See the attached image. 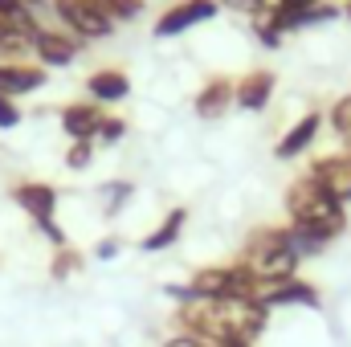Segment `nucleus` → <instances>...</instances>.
<instances>
[{
    "label": "nucleus",
    "mask_w": 351,
    "mask_h": 347,
    "mask_svg": "<svg viewBox=\"0 0 351 347\" xmlns=\"http://www.w3.org/2000/svg\"><path fill=\"white\" fill-rule=\"evenodd\" d=\"M298 250L290 246V233L286 229H262L250 237L245 254H241V265L254 270L258 282H290L298 274Z\"/></svg>",
    "instance_id": "obj_1"
},
{
    "label": "nucleus",
    "mask_w": 351,
    "mask_h": 347,
    "mask_svg": "<svg viewBox=\"0 0 351 347\" xmlns=\"http://www.w3.org/2000/svg\"><path fill=\"white\" fill-rule=\"evenodd\" d=\"M49 8L58 12V21H62V25L70 29V37H78V41H102V37L114 33V25H110L106 16H98L86 0H49Z\"/></svg>",
    "instance_id": "obj_2"
},
{
    "label": "nucleus",
    "mask_w": 351,
    "mask_h": 347,
    "mask_svg": "<svg viewBox=\"0 0 351 347\" xmlns=\"http://www.w3.org/2000/svg\"><path fill=\"white\" fill-rule=\"evenodd\" d=\"M311 180L339 204H351V152H339V156H323L311 164Z\"/></svg>",
    "instance_id": "obj_3"
},
{
    "label": "nucleus",
    "mask_w": 351,
    "mask_h": 347,
    "mask_svg": "<svg viewBox=\"0 0 351 347\" xmlns=\"http://www.w3.org/2000/svg\"><path fill=\"white\" fill-rule=\"evenodd\" d=\"M217 12H221L217 0H180V4H172V8L156 21V37H180L184 29L200 25V21H213Z\"/></svg>",
    "instance_id": "obj_4"
},
{
    "label": "nucleus",
    "mask_w": 351,
    "mask_h": 347,
    "mask_svg": "<svg viewBox=\"0 0 351 347\" xmlns=\"http://www.w3.org/2000/svg\"><path fill=\"white\" fill-rule=\"evenodd\" d=\"M78 49H82V41L70 37L66 29H41L37 41H33V53L41 58V70H62V66H70V62L78 58Z\"/></svg>",
    "instance_id": "obj_5"
},
{
    "label": "nucleus",
    "mask_w": 351,
    "mask_h": 347,
    "mask_svg": "<svg viewBox=\"0 0 351 347\" xmlns=\"http://www.w3.org/2000/svg\"><path fill=\"white\" fill-rule=\"evenodd\" d=\"M12 200L41 225V221H53V213H58V188H49V184H37V180H29V184H16L12 188Z\"/></svg>",
    "instance_id": "obj_6"
},
{
    "label": "nucleus",
    "mask_w": 351,
    "mask_h": 347,
    "mask_svg": "<svg viewBox=\"0 0 351 347\" xmlns=\"http://www.w3.org/2000/svg\"><path fill=\"white\" fill-rule=\"evenodd\" d=\"M45 86V70L29 66V62H0V94L4 98H21Z\"/></svg>",
    "instance_id": "obj_7"
},
{
    "label": "nucleus",
    "mask_w": 351,
    "mask_h": 347,
    "mask_svg": "<svg viewBox=\"0 0 351 347\" xmlns=\"http://www.w3.org/2000/svg\"><path fill=\"white\" fill-rule=\"evenodd\" d=\"M319 131H323V115L319 110H311V115H302L282 139H278V147H274V156L278 160H294V156H302L315 139H319Z\"/></svg>",
    "instance_id": "obj_8"
},
{
    "label": "nucleus",
    "mask_w": 351,
    "mask_h": 347,
    "mask_svg": "<svg viewBox=\"0 0 351 347\" xmlns=\"http://www.w3.org/2000/svg\"><path fill=\"white\" fill-rule=\"evenodd\" d=\"M102 110H98V102H70L66 110H62V131L78 143V139H98V127H102Z\"/></svg>",
    "instance_id": "obj_9"
},
{
    "label": "nucleus",
    "mask_w": 351,
    "mask_h": 347,
    "mask_svg": "<svg viewBox=\"0 0 351 347\" xmlns=\"http://www.w3.org/2000/svg\"><path fill=\"white\" fill-rule=\"evenodd\" d=\"M233 98H237L241 110H265L269 98H274V74H269V70L245 74L241 82H233Z\"/></svg>",
    "instance_id": "obj_10"
},
{
    "label": "nucleus",
    "mask_w": 351,
    "mask_h": 347,
    "mask_svg": "<svg viewBox=\"0 0 351 347\" xmlns=\"http://www.w3.org/2000/svg\"><path fill=\"white\" fill-rule=\"evenodd\" d=\"M196 115L200 119H221L229 106H237V98H233V82L229 78H213V82H204V90L196 94Z\"/></svg>",
    "instance_id": "obj_11"
},
{
    "label": "nucleus",
    "mask_w": 351,
    "mask_h": 347,
    "mask_svg": "<svg viewBox=\"0 0 351 347\" xmlns=\"http://www.w3.org/2000/svg\"><path fill=\"white\" fill-rule=\"evenodd\" d=\"M86 90H90V102H123L131 94V78L123 70H98L86 78Z\"/></svg>",
    "instance_id": "obj_12"
},
{
    "label": "nucleus",
    "mask_w": 351,
    "mask_h": 347,
    "mask_svg": "<svg viewBox=\"0 0 351 347\" xmlns=\"http://www.w3.org/2000/svg\"><path fill=\"white\" fill-rule=\"evenodd\" d=\"M184 221H188V208H172V213L164 217V225H160V229H152V233H147V237H143L139 246H143L147 254H156V250H168L176 237H180Z\"/></svg>",
    "instance_id": "obj_13"
},
{
    "label": "nucleus",
    "mask_w": 351,
    "mask_h": 347,
    "mask_svg": "<svg viewBox=\"0 0 351 347\" xmlns=\"http://www.w3.org/2000/svg\"><path fill=\"white\" fill-rule=\"evenodd\" d=\"M86 4L94 8V12H98V16H106L110 25L143 16V0H86Z\"/></svg>",
    "instance_id": "obj_14"
},
{
    "label": "nucleus",
    "mask_w": 351,
    "mask_h": 347,
    "mask_svg": "<svg viewBox=\"0 0 351 347\" xmlns=\"http://www.w3.org/2000/svg\"><path fill=\"white\" fill-rule=\"evenodd\" d=\"M0 21L16 25V29H25V33H41L37 12H29V8H25V0H0Z\"/></svg>",
    "instance_id": "obj_15"
},
{
    "label": "nucleus",
    "mask_w": 351,
    "mask_h": 347,
    "mask_svg": "<svg viewBox=\"0 0 351 347\" xmlns=\"http://www.w3.org/2000/svg\"><path fill=\"white\" fill-rule=\"evenodd\" d=\"M90 160H94V139H78V143H70V152H66V168H70V172L90 168Z\"/></svg>",
    "instance_id": "obj_16"
},
{
    "label": "nucleus",
    "mask_w": 351,
    "mask_h": 347,
    "mask_svg": "<svg viewBox=\"0 0 351 347\" xmlns=\"http://www.w3.org/2000/svg\"><path fill=\"white\" fill-rule=\"evenodd\" d=\"M127 200H131V184H127V180H114V184H106V208H102V213L114 217Z\"/></svg>",
    "instance_id": "obj_17"
},
{
    "label": "nucleus",
    "mask_w": 351,
    "mask_h": 347,
    "mask_svg": "<svg viewBox=\"0 0 351 347\" xmlns=\"http://www.w3.org/2000/svg\"><path fill=\"white\" fill-rule=\"evenodd\" d=\"M254 33H258V41H262L265 49H278V45H282V33L274 29L269 12H265V16H254Z\"/></svg>",
    "instance_id": "obj_18"
},
{
    "label": "nucleus",
    "mask_w": 351,
    "mask_h": 347,
    "mask_svg": "<svg viewBox=\"0 0 351 347\" xmlns=\"http://www.w3.org/2000/svg\"><path fill=\"white\" fill-rule=\"evenodd\" d=\"M217 4H225L233 12H245V16H265L269 12V0H217Z\"/></svg>",
    "instance_id": "obj_19"
},
{
    "label": "nucleus",
    "mask_w": 351,
    "mask_h": 347,
    "mask_svg": "<svg viewBox=\"0 0 351 347\" xmlns=\"http://www.w3.org/2000/svg\"><path fill=\"white\" fill-rule=\"evenodd\" d=\"M127 135V123L123 119H102V127H98V139L102 143H119Z\"/></svg>",
    "instance_id": "obj_20"
},
{
    "label": "nucleus",
    "mask_w": 351,
    "mask_h": 347,
    "mask_svg": "<svg viewBox=\"0 0 351 347\" xmlns=\"http://www.w3.org/2000/svg\"><path fill=\"white\" fill-rule=\"evenodd\" d=\"M21 123V106H16V98H4L0 94V127L8 131V127H16Z\"/></svg>",
    "instance_id": "obj_21"
},
{
    "label": "nucleus",
    "mask_w": 351,
    "mask_h": 347,
    "mask_svg": "<svg viewBox=\"0 0 351 347\" xmlns=\"http://www.w3.org/2000/svg\"><path fill=\"white\" fill-rule=\"evenodd\" d=\"M74 265H78V258H74V254H70V250H66V254H62V258L53 261V274H70V270H74Z\"/></svg>",
    "instance_id": "obj_22"
},
{
    "label": "nucleus",
    "mask_w": 351,
    "mask_h": 347,
    "mask_svg": "<svg viewBox=\"0 0 351 347\" xmlns=\"http://www.w3.org/2000/svg\"><path fill=\"white\" fill-rule=\"evenodd\" d=\"M114 254H119V241H114V237H106V241L98 246V258H114Z\"/></svg>",
    "instance_id": "obj_23"
},
{
    "label": "nucleus",
    "mask_w": 351,
    "mask_h": 347,
    "mask_svg": "<svg viewBox=\"0 0 351 347\" xmlns=\"http://www.w3.org/2000/svg\"><path fill=\"white\" fill-rule=\"evenodd\" d=\"M278 4H282V8H315V4H323V0H278ZM278 4H274V8H278Z\"/></svg>",
    "instance_id": "obj_24"
},
{
    "label": "nucleus",
    "mask_w": 351,
    "mask_h": 347,
    "mask_svg": "<svg viewBox=\"0 0 351 347\" xmlns=\"http://www.w3.org/2000/svg\"><path fill=\"white\" fill-rule=\"evenodd\" d=\"M45 4H49V0H25V8H29V12H41Z\"/></svg>",
    "instance_id": "obj_25"
},
{
    "label": "nucleus",
    "mask_w": 351,
    "mask_h": 347,
    "mask_svg": "<svg viewBox=\"0 0 351 347\" xmlns=\"http://www.w3.org/2000/svg\"><path fill=\"white\" fill-rule=\"evenodd\" d=\"M343 12H348V21H351V0H348V8H343Z\"/></svg>",
    "instance_id": "obj_26"
}]
</instances>
